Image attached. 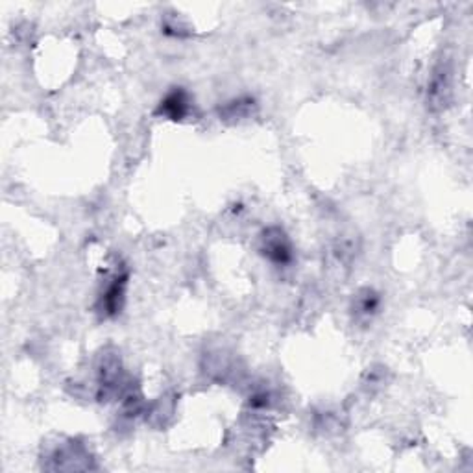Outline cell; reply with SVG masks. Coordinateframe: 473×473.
Instances as JSON below:
<instances>
[{
  "mask_svg": "<svg viewBox=\"0 0 473 473\" xmlns=\"http://www.w3.org/2000/svg\"><path fill=\"white\" fill-rule=\"evenodd\" d=\"M264 252L268 255L270 261H274L277 264H285L291 261L292 252L291 244L285 239V235L275 230V235L272 237L268 233V237H264Z\"/></svg>",
  "mask_w": 473,
  "mask_h": 473,
  "instance_id": "1",
  "label": "cell"
},
{
  "mask_svg": "<svg viewBox=\"0 0 473 473\" xmlns=\"http://www.w3.org/2000/svg\"><path fill=\"white\" fill-rule=\"evenodd\" d=\"M187 110L189 102L182 91L169 94L165 102H163V105H161V111H165L166 115H171V119H182L187 113Z\"/></svg>",
  "mask_w": 473,
  "mask_h": 473,
  "instance_id": "2",
  "label": "cell"
}]
</instances>
